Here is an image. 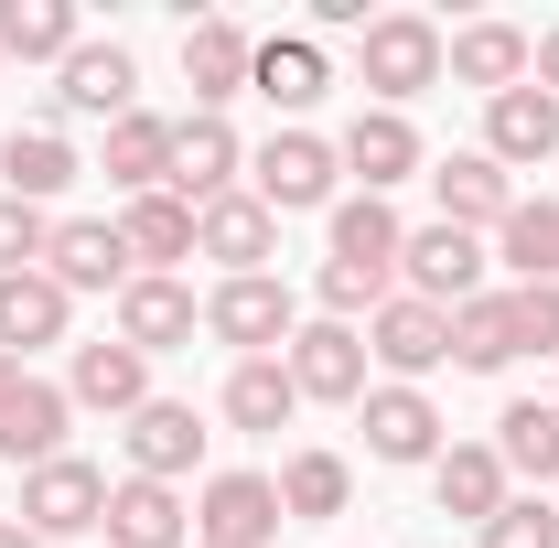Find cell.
<instances>
[{
	"mask_svg": "<svg viewBox=\"0 0 559 548\" xmlns=\"http://www.w3.org/2000/svg\"><path fill=\"white\" fill-rule=\"evenodd\" d=\"M355 65H366V86H377L388 108H409L419 86H441V22H419V11H377L366 44H355Z\"/></svg>",
	"mask_w": 559,
	"mask_h": 548,
	"instance_id": "1",
	"label": "cell"
},
{
	"mask_svg": "<svg viewBox=\"0 0 559 548\" xmlns=\"http://www.w3.org/2000/svg\"><path fill=\"white\" fill-rule=\"evenodd\" d=\"M259 172V205L270 215H312V205H334V140H312V130H270V151L248 162Z\"/></svg>",
	"mask_w": 559,
	"mask_h": 548,
	"instance_id": "2",
	"label": "cell"
},
{
	"mask_svg": "<svg viewBox=\"0 0 559 548\" xmlns=\"http://www.w3.org/2000/svg\"><path fill=\"white\" fill-rule=\"evenodd\" d=\"M280 538V484L270 474H215L194 495V548H270Z\"/></svg>",
	"mask_w": 559,
	"mask_h": 548,
	"instance_id": "3",
	"label": "cell"
},
{
	"mask_svg": "<svg viewBox=\"0 0 559 548\" xmlns=\"http://www.w3.org/2000/svg\"><path fill=\"white\" fill-rule=\"evenodd\" d=\"M22 527L33 538H86V527H108V474L97 463H44V474L22 484Z\"/></svg>",
	"mask_w": 559,
	"mask_h": 548,
	"instance_id": "4",
	"label": "cell"
},
{
	"mask_svg": "<svg viewBox=\"0 0 559 548\" xmlns=\"http://www.w3.org/2000/svg\"><path fill=\"white\" fill-rule=\"evenodd\" d=\"M205 334L237 344V366H248V355H270V344H290V279H215Z\"/></svg>",
	"mask_w": 559,
	"mask_h": 548,
	"instance_id": "5",
	"label": "cell"
},
{
	"mask_svg": "<svg viewBox=\"0 0 559 548\" xmlns=\"http://www.w3.org/2000/svg\"><path fill=\"white\" fill-rule=\"evenodd\" d=\"M194 248H205V259H226V279H270V259H280V215L259 205V194H215V205L194 215Z\"/></svg>",
	"mask_w": 559,
	"mask_h": 548,
	"instance_id": "6",
	"label": "cell"
},
{
	"mask_svg": "<svg viewBox=\"0 0 559 548\" xmlns=\"http://www.w3.org/2000/svg\"><path fill=\"white\" fill-rule=\"evenodd\" d=\"M399 270H409V301L463 312V301H474V279H485V248H474L463 226H419L409 248H399Z\"/></svg>",
	"mask_w": 559,
	"mask_h": 548,
	"instance_id": "7",
	"label": "cell"
},
{
	"mask_svg": "<svg viewBox=\"0 0 559 548\" xmlns=\"http://www.w3.org/2000/svg\"><path fill=\"white\" fill-rule=\"evenodd\" d=\"M280 366H290L301 398H366V334L355 323H301Z\"/></svg>",
	"mask_w": 559,
	"mask_h": 548,
	"instance_id": "8",
	"label": "cell"
},
{
	"mask_svg": "<svg viewBox=\"0 0 559 548\" xmlns=\"http://www.w3.org/2000/svg\"><path fill=\"white\" fill-rule=\"evenodd\" d=\"M194 323H205V301H194L183 279L140 270L130 290H119V344H130V355H173V344H194Z\"/></svg>",
	"mask_w": 559,
	"mask_h": 548,
	"instance_id": "9",
	"label": "cell"
},
{
	"mask_svg": "<svg viewBox=\"0 0 559 548\" xmlns=\"http://www.w3.org/2000/svg\"><path fill=\"white\" fill-rule=\"evenodd\" d=\"M44 270L66 279V301H75V290H130V279H140L108 215H66V226H55V248H44Z\"/></svg>",
	"mask_w": 559,
	"mask_h": 548,
	"instance_id": "10",
	"label": "cell"
},
{
	"mask_svg": "<svg viewBox=\"0 0 559 548\" xmlns=\"http://www.w3.org/2000/svg\"><path fill=\"white\" fill-rule=\"evenodd\" d=\"M66 398H75V409H108V419L151 409V355H130L119 334H108V344H75V366H66Z\"/></svg>",
	"mask_w": 559,
	"mask_h": 548,
	"instance_id": "11",
	"label": "cell"
},
{
	"mask_svg": "<svg viewBox=\"0 0 559 548\" xmlns=\"http://www.w3.org/2000/svg\"><path fill=\"white\" fill-rule=\"evenodd\" d=\"M334 162H345V172H366V194L409 183V172H419V130H409V108H355V130L334 140Z\"/></svg>",
	"mask_w": 559,
	"mask_h": 548,
	"instance_id": "12",
	"label": "cell"
},
{
	"mask_svg": "<svg viewBox=\"0 0 559 548\" xmlns=\"http://www.w3.org/2000/svg\"><path fill=\"white\" fill-rule=\"evenodd\" d=\"M259 65V44L237 33V22H183V86H194V119H215L237 86Z\"/></svg>",
	"mask_w": 559,
	"mask_h": 548,
	"instance_id": "13",
	"label": "cell"
},
{
	"mask_svg": "<svg viewBox=\"0 0 559 548\" xmlns=\"http://www.w3.org/2000/svg\"><path fill=\"white\" fill-rule=\"evenodd\" d=\"M237 162H248V151H237L226 119H173V194L194 215H205L215 194H237Z\"/></svg>",
	"mask_w": 559,
	"mask_h": 548,
	"instance_id": "14",
	"label": "cell"
},
{
	"mask_svg": "<svg viewBox=\"0 0 559 548\" xmlns=\"http://www.w3.org/2000/svg\"><path fill=\"white\" fill-rule=\"evenodd\" d=\"M366 355L409 388V377H430V366L452 355V312H430V301H388V312L366 323Z\"/></svg>",
	"mask_w": 559,
	"mask_h": 548,
	"instance_id": "15",
	"label": "cell"
},
{
	"mask_svg": "<svg viewBox=\"0 0 559 548\" xmlns=\"http://www.w3.org/2000/svg\"><path fill=\"white\" fill-rule=\"evenodd\" d=\"M108 548H194V505L173 484H108Z\"/></svg>",
	"mask_w": 559,
	"mask_h": 548,
	"instance_id": "16",
	"label": "cell"
},
{
	"mask_svg": "<svg viewBox=\"0 0 559 548\" xmlns=\"http://www.w3.org/2000/svg\"><path fill=\"white\" fill-rule=\"evenodd\" d=\"M559 151V97L549 86H506V97H485V162H549Z\"/></svg>",
	"mask_w": 559,
	"mask_h": 548,
	"instance_id": "17",
	"label": "cell"
},
{
	"mask_svg": "<svg viewBox=\"0 0 559 548\" xmlns=\"http://www.w3.org/2000/svg\"><path fill=\"white\" fill-rule=\"evenodd\" d=\"M430 183H441V226H463V237L516 215V172H506V162H485V151H452Z\"/></svg>",
	"mask_w": 559,
	"mask_h": 548,
	"instance_id": "18",
	"label": "cell"
},
{
	"mask_svg": "<svg viewBox=\"0 0 559 548\" xmlns=\"http://www.w3.org/2000/svg\"><path fill=\"white\" fill-rule=\"evenodd\" d=\"M366 452L377 463H441V409L419 388H366Z\"/></svg>",
	"mask_w": 559,
	"mask_h": 548,
	"instance_id": "19",
	"label": "cell"
},
{
	"mask_svg": "<svg viewBox=\"0 0 559 548\" xmlns=\"http://www.w3.org/2000/svg\"><path fill=\"white\" fill-rule=\"evenodd\" d=\"M194 452H205V419L183 409V398H151V409H130V474H140V484L194 474Z\"/></svg>",
	"mask_w": 559,
	"mask_h": 548,
	"instance_id": "20",
	"label": "cell"
},
{
	"mask_svg": "<svg viewBox=\"0 0 559 548\" xmlns=\"http://www.w3.org/2000/svg\"><path fill=\"white\" fill-rule=\"evenodd\" d=\"M66 279L55 270H11L0 279V355H33V344H66Z\"/></svg>",
	"mask_w": 559,
	"mask_h": 548,
	"instance_id": "21",
	"label": "cell"
},
{
	"mask_svg": "<svg viewBox=\"0 0 559 548\" xmlns=\"http://www.w3.org/2000/svg\"><path fill=\"white\" fill-rule=\"evenodd\" d=\"M66 388H44V377H22V398H11V409H0V463H33V474H44V463H66Z\"/></svg>",
	"mask_w": 559,
	"mask_h": 548,
	"instance_id": "22",
	"label": "cell"
},
{
	"mask_svg": "<svg viewBox=\"0 0 559 548\" xmlns=\"http://www.w3.org/2000/svg\"><path fill=\"white\" fill-rule=\"evenodd\" d=\"M441 65L463 75V86H485V97H506V86H527V33L516 22H463L441 44Z\"/></svg>",
	"mask_w": 559,
	"mask_h": 548,
	"instance_id": "23",
	"label": "cell"
},
{
	"mask_svg": "<svg viewBox=\"0 0 559 548\" xmlns=\"http://www.w3.org/2000/svg\"><path fill=\"white\" fill-rule=\"evenodd\" d=\"M108 183L119 194H173V119H151V108L108 119Z\"/></svg>",
	"mask_w": 559,
	"mask_h": 548,
	"instance_id": "24",
	"label": "cell"
},
{
	"mask_svg": "<svg viewBox=\"0 0 559 548\" xmlns=\"http://www.w3.org/2000/svg\"><path fill=\"white\" fill-rule=\"evenodd\" d=\"M119 248H130V259H151V279H173V259H194V205H183V194H130Z\"/></svg>",
	"mask_w": 559,
	"mask_h": 548,
	"instance_id": "25",
	"label": "cell"
},
{
	"mask_svg": "<svg viewBox=\"0 0 559 548\" xmlns=\"http://www.w3.org/2000/svg\"><path fill=\"white\" fill-rule=\"evenodd\" d=\"M430 484H441V516H474V527H495V505H506V463H495V441H452V452L430 463Z\"/></svg>",
	"mask_w": 559,
	"mask_h": 548,
	"instance_id": "26",
	"label": "cell"
},
{
	"mask_svg": "<svg viewBox=\"0 0 559 548\" xmlns=\"http://www.w3.org/2000/svg\"><path fill=\"white\" fill-rule=\"evenodd\" d=\"M66 183H75L66 130H11V140H0V194H22V205H55Z\"/></svg>",
	"mask_w": 559,
	"mask_h": 548,
	"instance_id": "27",
	"label": "cell"
},
{
	"mask_svg": "<svg viewBox=\"0 0 559 548\" xmlns=\"http://www.w3.org/2000/svg\"><path fill=\"white\" fill-rule=\"evenodd\" d=\"M130 55H119V44H75L66 55V86H55V97H66L75 119H130Z\"/></svg>",
	"mask_w": 559,
	"mask_h": 548,
	"instance_id": "28",
	"label": "cell"
},
{
	"mask_svg": "<svg viewBox=\"0 0 559 548\" xmlns=\"http://www.w3.org/2000/svg\"><path fill=\"white\" fill-rule=\"evenodd\" d=\"M75 44H86V33H75L66 0H0V65H11V55H22V65H66Z\"/></svg>",
	"mask_w": 559,
	"mask_h": 548,
	"instance_id": "29",
	"label": "cell"
},
{
	"mask_svg": "<svg viewBox=\"0 0 559 548\" xmlns=\"http://www.w3.org/2000/svg\"><path fill=\"white\" fill-rule=\"evenodd\" d=\"M248 86H259L270 108H312V97L334 86V65H323V44H301V33H280V44H259V65H248Z\"/></svg>",
	"mask_w": 559,
	"mask_h": 548,
	"instance_id": "30",
	"label": "cell"
},
{
	"mask_svg": "<svg viewBox=\"0 0 559 548\" xmlns=\"http://www.w3.org/2000/svg\"><path fill=\"white\" fill-rule=\"evenodd\" d=\"M290 409H301V388H290L280 355H248V366L226 377V419H237V430H290Z\"/></svg>",
	"mask_w": 559,
	"mask_h": 548,
	"instance_id": "31",
	"label": "cell"
},
{
	"mask_svg": "<svg viewBox=\"0 0 559 548\" xmlns=\"http://www.w3.org/2000/svg\"><path fill=\"white\" fill-rule=\"evenodd\" d=\"M399 248H409V226L388 215V194L334 205V259H355V270H399Z\"/></svg>",
	"mask_w": 559,
	"mask_h": 548,
	"instance_id": "32",
	"label": "cell"
},
{
	"mask_svg": "<svg viewBox=\"0 0 559 548\" xmlns=\"http://www.w3.org/2000/svg\"><path fill=\"white\" fill-rule=\"evenodd\" d=\"M495 463H506V474H538V484H559V409L516 398V409L495 419Z\"/></svg>",
	"mask_w": 559,
	"mask_h": 548,
	"instance_id": "33",
	"label": "cell"
},
{
	"mask_svg": "<svg viewBox=\"0 0 559 548\" xmlns=\"http://www.w3.org/2000/svg\"><path fill=\"white\" fill-rule=\"evenodd\" d=\"M452 355H463L474 377H495V366H516V312H506V290H474V301L452 312Z\"/></svg>",
	"mask_w": 559,
	"mask_h": 548,
	"instance_id": "34",
	"label": "cell"
},
{
	"mask_svg": "<svg viewBox=\"0 0 559 548\" xmlns=\"http://www.w3.org/2000/svg\"><path fill=\"white\" fill-rule=\"evenodd\" d=\"M345 495H355L345 452H290L280 463V516H345Z\"/></svg>",
	"mask_w": 559,
	"mask_h": 548,
	"instance_id": "35",
	"label": "cell"
},
{
	"mask_svg": "<svg viewBox=\"0 0 559 548\" xmlns=\"http://www.w3.org/2000/svg\"><path fill=\"white\" fill-rule=\"evenodd\" d=\"M495 237H506V270H516V290H527V279H559V205H516Z\"/></svg>",
	"mask_w": 559,
	"mask_h": 548,
	"instance_id": "36",
	"label": "cell"
},
{
	"mask_svg": "<svg viewBox=\"0 0 559 548\" xmlns=\"http://www.w3.org/2000/svg\"><path fill=\"white\" fill-rule=\"evenodd\" d=\"M44 248H55V215L22 205V194H0V279H11V270H44Z\"/></svg>",
	"mask_w": 559,
	"mask_h": 548,
	"instance_id": "37",
	"label": "cell"
},
{
	"mask_svg": "<svg viewBox=\"0 0 559 548\" xmlns=\"http://www.w3.org/2000/svg\"><path fill=\"white\" fill-rule=\"evenodd\" d=\"M485 548H559V505L549 495H506L495 527H485Z\"/></svg>",
	"mask_w": 559,
	"mask_h": 548,
	"instance_id": "38",
	"label": "cell"
},
{
	"mask_svg": "<svg viewBox=\"0 0 559 548\" xmlns=\"http://www.w3.org/2000/svg\"><path fill=\"white\" fill-rule=\"evenodd\" d=\"M506 312H516V355H559V279L506 290Z\"/></svg>",
	"mask_w": 559,
	"mask_h": 548,
	"instance_id": "39",
	"label": "cell"
},
{
	"mask_svg": "<svg viewBox=\"0 0 559 548\" xmlns=\"http://www.w3.org/2000/svg\"><path fill=\"white\" fill-rule=\"evenodd\" d=\"M527 65H538V86H549V97H559V22H549V33H538V44H527Z\"/></svg>",
	"mask_w": 559,
	"mask_h": 548,
	"instance_id": "40",
	"label": "cell"
},
{
	"mask_svg": "<svg viewBox=\"0 0 559 548\" xmlns=\"http://www.w3.org/2000/svg\"><path fill=\"white\" fill-rule=\"evenodd\" d=\"M22 377H33V366H22V355H0V409L22 398Z\"/></svg>",
	"mask_w": 559,
	"mask_h": 548,
	"instance_id": "41",
	"label": "cell"
},
{
	"mask_svg": "<svg viewBox=\"0 0 559 548\" xmlns=\"http://www.w3.org/2000/svg\"><path fill=\"white\" fill-rule=\"evenodd\" d=\"M0 548H44V538H33V527H11V516H0Z\"/></svg>",
	"mask_w": 559,
	"mask_h": 548,
	"instance_id": "42",
	"label": "cell"
}]
</instances>
